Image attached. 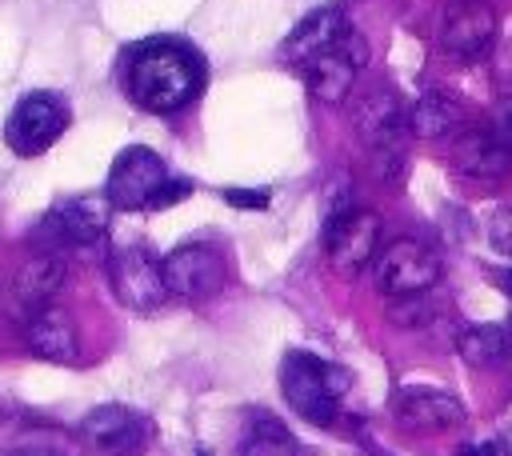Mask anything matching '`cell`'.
<instances>
[{"label":"cell","instance_id":"6da1fadb","mask_svg":"<svg viewBox=\"0 0 512 456\" xmlns=\"http://www.w3.org/2000/svg\"><path fill=\"white\" fill-rule=\"evenodd\" d=\"M204 64L180 40H144L124 56V92L144 112H180L200 96Z\"/></svg>","mask_w":512,"mask_h":456},{"label":"cell","instance_id":"7a4b0ae2","mask_svg":"<svg viewBox=\"0 0 512 456\" xmlns=\"http://www.w3.org/2000/svg\"><path fill=\"white\" fill-rule=\"evenodd\" d=\"M352 376L332 364V360H320L312 352H288L284 364H280V392L284 400L292 404L296 416H304L308 424H336L340 416V396L348 392Z\"/></svg>","mask_w":512,"mask_h":456},{"label":"cell","instance_id":"3957f363","mask_svg":"<svg viewBox=\"0 0 512 456\" xmlns=\"http://www.w3.org/2000/svg\"><path fill=\"white\" fill-rule=\"evenodd\" d=\"M104 192H108V200L116 208H164V204L188 196L192 184L172 180L168 164L152 148L132 144V148H124L112 160L108 180H104Z\"/></svg>","mask_w":512,"mask_h":456},{"label":"cell","instance_id":"277c9868","mask_svg":"<svg viewBox=\"0 0 512 456\" xmlns=\"http://www.w3.org/2000/svg\"><path fill=\"white\" fill-rule=\"evenodd\" d=\"M352 124L360 132V140L372 152V168L380 180H400L404 172V132L408 128V112L400 104V96L392 88H372L356 100L352 108Z\"/></svg>","mask_w":512,"mask_h":456},{"label":"cell","instance_id":"5b68a950","mask_svg":"<svg viewBox=\"0 0 512 456\" xmlns=\"http://www.w3.org/2000/svg\"><path fill=\"white\" fill-rule=\"evenodd\" d=\"M156 436L152 416L128 404H100L76 424V440L100 456H140Z\"/></svg>","mask_w":512,"mask_h":456},{"label":"cell","instance_id":"8992f818","mask_svg":"<svg viewBox=\"0 0 512 456\" xmlns=\"http://www.w3.org/2000/svg\"><path fill=\"white\" fill-rule=\"evenodd\" d=\"M372 276H376V288L384 296H412V292H428L436 280H440V256L416 240V236H400V240H388L376 260H372Z\"/></svg>","mask_w":512,"mask_h":456},{"label":"cell","instance_id":"52a82bcc","mask_svg":"<svg viewBox=\"0 0 512 456\" xmlns=\"http://www.w3.org/2000/svg\"><path fill=\"white\" fill-rule=\"evenodd\" d=\"M108 284L124 308L156 312L172 292L164 280V260H156L148 248H112L108 252Z\"/></svg>","mask_w":512,"mask_h":456},{"label":"cell","instance_id":"ba28073f","mask_svg":"<svg viewBox=\"0 0 512 456\" xmlns=\"http://www.w3.org/2000/svg\"><path fill=\"white\" fill-rule=\"evenodd\" d=\"M64 128H68V104L56 92H28L8 112L4 140L16 156H40L60 140Z\"/></svg>","mask_w":512,"mask_h":456},{"label":"cell","instance_id":"9c48e42d","mask_svg":"<svg viewBox=\"0 0 512 456\" xmlns=\"http://www.w3.org/2000/svg\"><path fill=\"white\" fill-rule=\"evenodd\" d=\"M112 208L116 204L108 200V192H100V196H68V200H56L44 212L40 232L60 248H88L108 232Z\"/></svg>","mask_w":512,"mask_h":456},{"label":"cell","instance_id":"30bf717a","mask_svg":"<svg viewBox=\"0 0 512 456\" xmlns=\"http://www.w3.org/2000/svg\"><path fill=\"white\" fill-rule=\"evenodd\" d=\"M324 248H328V260L340 276H356L380 252V216L364 212V208H348L340 216H328Z\"/></svg>","mask_w":512,"mask_h":456},{"label":"cell","instance_id":"8fae6325","mask_svg":"<svg viewBox=\"0 0 512 456\" xmlns=\"http://www.w3.org/2000/svg\"><path fill=\"white\" fill-rule=\"evenodd\" d=\"M364 60H368V44L360 40V32L348 28L332 48H324L320 56H312V60L304 64L308 92H312L316 100H324V104H340V100L352 92L356 72L364 68Z\"/></svg>","mask_w":512,"mask_h":456},{"label":"cell","instance_id":"7c38bea8","mask_svg":"<svg viewBox=\"0 0 512 456\" xmlns=\"http://www.w3.org/2000/svg\"><path fill=\"white\" fill-rule=\"evenodd\" d=\"M496 8L488 0H448L440 20V48L456 60H476L496 44Z\"/></svg>","mask_w":512,"mask_h":456},{"label":"cell","instance_id":"4fadbf2b","mask_svg":"<svg viewBox=\"0 0 512 456\" xmlns=\"http://www.w3.org/2000/svg\"><path fill=\"white\" fill-rule=\"evenodd\" d=\"M168 292L180 300H204L224 284V260L212 244H180L164 256Z\"/></svg>","mask_w":512,"mask_h":456},{"label":"cell","instance_id":"5bb4252c","mask_svg":"<svg viewBox=\"0 0 512 456\" xmlns=\"http://www.w3.org/2000/svg\"><path fill=\"white\" fill-rule=\"evenodd\" d=\"M392 416L404 432L436 436V432H452L464 424V404L436 388H400L392 400Z\"/></svg>","mask_w":512,"mask_h":456},{"label":"cell","instance_id":"9a60e30c","mask_svg":"<svg viewBox=\"0 0 512 456\" xmlns=\"http://www.w3.org/2000/svg\"><path fill=\"white\" fill-rule=\"evenodd\" d=\"M64 284H68V260L60 252H40V256H28L16 268V276H12V300L24 312H36V308L56 304V296L64 292Z\"/></svg>","mask_w":512,"mask_h":456},{"label":"cell","instance_id":"2e32d148","mask_svg":"<svg viewBox=\"0 0 512 456\" xmlns=\"http://www.w3.org/2000/svg\"><path fill=\"white\" fill-rule=\"evenodd\" d=\"M24 340H28L32 356L52 360V364H72V360L80 356V332H76V320H72L64 308H56V304L28 312Z\"/></svg>","mask_w":512,"mask_h":456},{"label":"cell","instance_id":"e0dca14e","mask_svg":"<svg viewBox=\"0 0 512 456\" xmlns=\"http://www.w3.org/2000/svg\"><path fill=\"white\" fill-rule=\"evenodd\" d=\"M348 32V20H344V12H340V4H324V8H316V12H308L292 32H288V40H284V60H292V64H308L312 56H320L324 48H332L340 36Z\"/></svg>","mask_w":512,"mask_h":456},{"label":"cell","instance_id":"ac0fdd59","mask_svg":"<svg viewBox=\"0 0 512 456\" xmlns=\"http://www.w3.org/2000/svg\"><path fill=\"white\" fill-rule=\"evenodd\" d=\"M452 164H456V172H464V176H472V180H496V176L508 172L512 148H508L492 128H472V132H464V136L456 140Z\"/></svg>","mask_w":512,"mask_h":456},{"label":"cell","instance_id":"d6986e66","mask_svg":"<svg viewBox=\"0 0 512 456\" xmlns=\"http://www.w3.org/2000/svg\"><path fill=\"white\" fill-rule=\"evenodd\" d=\"M460 120H464L460 104H456L448 92H436V88L424 92V96L408 108V128H412V136H420V140H440V136L456 132Z\"/></svg>","mask_w":512,"mask_h":456},{"label":"cell","instance_id":"ffe728a7","mask_svg":"<svg viewBox=\"0 0 512 456\" xmlns=\"http://www.w3.org/2000/svg\"><path fill=\"white\" fill-rule=\"evenodd\" d=\"M508 352H512V336L508 328H496V324H468L456 336V356L472 368H492Z\"/></svg>","mask_w":512,"mask_h":456},{"label":"cell","instance_id":"44dd1931","mask_svg":"<svg viewBox=\"0 0 512 456\" xmlns=\"http://www.w3.org/2000/svg\"><path fill=\"white\" fill-rule=\"evenodd\" d=\"M236 456H296V436L280 420L256 412L248 420V432L236 444Z\"/></svg>","mask_w":512,"mask_h":456},{"label":"cell","instance_id":"7402d4cb","mask_svg":"<svg viewBox=\"0 0 512 456\" xmlns=\"http://www.w3.org/2000/svg\"><path fill=\"white\" fill-rule=\"evenodd\" d=\"M388 320L400 328H424L436 320V304L428 300V292H412V296H392L388 304Z\"/></svg>","mask_w":512,"mask_h":456},{"label":"cell","instance_id":"603a6c76","mask_svg":"<svg viewBox=\"0 0 512 456\" xmlns=\"http://www.w3.org/2000/svg\"><path fill=\"white\" fill-rule=\"evenodd\" d=\"M224 200L236 204V208H264V204H268V192H240V188H228Z\"/></svg>","mask_w":512,"mask_h":456},{"label":"cell","instance_id":"cb8c5ba5","mask_svg":"<svg viewBox=\"0 0 512 456\" xmlns=\"http://www.w3.org/2000/svg\"><path fill=\"white\" fill-rule=\"evenodd\" d=\"M492 132H496V136H500V140H504V144L512 148V100H508V104L500 108V116H496V124H492Z\"/></svg>","mask_w":512,"mask_h":456},{"label":"cell","instance_id":"d4e9b609","mask_svg":"<svg viewBox=\"0 0 512 456\" xmlns=\"http://www.w3.org/2000/svg\"><path fill=\"white\" fill-rule=\"evenodd\" d=\"M500 452H504V444H500V440H480V444L460 448V456H500Z\"/></svg>","mask_w":512,"mask_h":456},{"label":"cell","instance_id":"484cf974","mask_svg":"<svg viewBox=\"0 0 512 456\" xmlns=\"http://www.w3.org/2000/svg\"><path fill=\"white\" fill-rule=\"evenodd\" d=\"M492 244H500L504 252H512V220H504V224L492 228Z\"/></svg>","mask_w":512,"mask_h":456},{"label":"cell","instance_id":"4316f807","mask_svg":"<svg viewBox=\"0 0 512 456\" xmlns=\"http://www.w3.org/2000/svg\"><path fill=\"white\" fill-rule=\"evenodd\" d=\"M8 424V404H4V396H0V428Z\"/></svg>","mask_w":512,"mask_h":456},{"label":"cell","instance_id":"83f0119b","mask_svg":"<svg viewBox=\"0 0 512 456\" xmlns=\"http://www.w3.org/2000/svg\"><path fill=\"white\" fill-rule=\"evenodd\" d=\"M504 288H508V292H512V272H504Z\"/></svg>","mask_w":512,"mask_h":456},{"label":"cell","instance_id":"f1b7e54d","mask_svg":"<svg viewBox=\"0 0 512 456\" xmlns=\"http://www.w3.org/2000/svg\"><path fill=\"white\" fill-rule=\"evenodd\" d=\"M508 336H512V328H508Z\"/></svg>","mask_w":512,"mask_h":456}]
</instances>
